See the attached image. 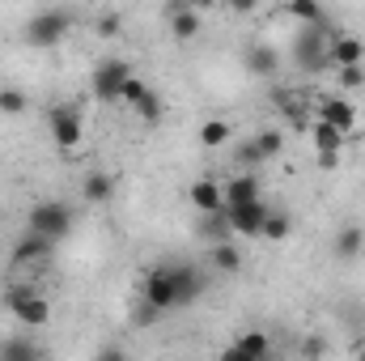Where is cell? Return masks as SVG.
Wrapping results in <instances>:
<instances>
[{
    "instance_id": "obj_1",
    "label": "cell",
    "mask_w": 365,
    "mask_h": 361,
    "mask_svg": "<svg viewBox=\"0 0 365 361\" xmlns=\"http://www.w3.org/2000/svg\"><path fill=\"white\" fill-rule=\"evenodd\" d=\"M204 293V272L191 268V264H158L145 276V289H140V302L158 315H170L191 306L195 298Z\"/></svg>"
},
{
    "instance_id": "obj_2",
    "label": "cell",
    "mask_w": 365,
    "mask_h": 361,
    "mask_svg": "<svg viewBox=\"0 0 365 361\" xmlns=\"http://www.w3.org/2000/svg\"><path fill=\"white\" fill-rule=\"evenodd\" d=\"M4 306H9V315L21 327H47L51 323V306H47V298L34 285H9L4 289Z\"/></svg>"
},
{
    "instance_id": "obj_3",
    "label": "cell",
    "mask_w": 365,
    "mask_h": 361,
    "mask_svg": "<svg viewBox=\"0 0 365 361\" xmlns=\"http://www.w3.org/2000/svg\"><path fill=\"white\" fill-rule=\"evenodd\" d=\"M73 9H38L30 21H26V43L30 47H56L64 43V34L73 30Z\"/></svg>"
},
{
    "instance_id": "obj_4",
    "label": "cell",
    "mask_w": 365,
    "mask_h": 361,
    "mask_svg": "<svg viewBox=\"0 0 365 361\" xmlns=\"http://www.w3.org/2000/svg\"><path fill=\"white\" fill-rule=\"evenodd\" d=\"M68 230H73V208L64 200H43L30 208V234L60 243V238H68Z\"/></svg>"
},
{
    "instance_id": "obj_5",
    "label": "cell",
    "mask_w": 365,
    "mask_h": 361,
    "mask_svg": "<svg viewBox=\"0 0 365 361\" xmlns=\"http://www.w3.org/2000/svg\"><path fill=\"white\" fill-rule=\"evenodd\" d=\"M327 47H331V30H327V26L302 30V34L293 39V60H297V68H302V73H323V68H331V64H327Z\"/></svg>"
},
{
    "instance_id": "obj_6",
    "label": "cell",
    "mask_w": 365,
    "mask_h": 361,
    "mask_svg": "<svg viewBox=\"0 0 365 361\" xmlns=\"http://www.w3.org/2000/svg\"><path fill=\"white\" fill-rule=\"evenodd\" d=\"M47 128H51V141H56V149L73 153V149L81 145V136H86L81 106H73V102H56V106L47 111Z\"/></svg>"
},
{
    "instance_id": "obj_7",
    "label": "cell",
    "mask_w": 365,
    "mask_h": 361,
    "mask_svg": "<svg viewBox=\"0 0 365 361\" xmlns=\"http://www.w3.org/2000/svg\"><path fill=\"white\" fill-rule=\"evenodd\" d=\"M119 102H128L145 123H162V115H166V102H162V93L153 90V86H145L136 73L128 77V86H123V93H119Z\"/></svg>"
},
{
    "instance_id": "obj_8",
    "label": "cell",
    "mask_w": 365,
    "mask_h": 361,
    "mask_svg": "<svg viewBox=\"0 0 365 361\" xmlns=\"http://www.w3.org/2000/svg\"><path fill=\"white\" fill-rule=\"evenodd\" d=\"M128 77H132V64H128V60H102V64L93 68V77H90L93 98H98V102H119Z\"/></svg>"
},
{
    "instance_id": "obj_9",
    "label": "cell",
    "mask_w": 365,
    "mask_h": 361,
    "mask_svg": "<svg viewBox=\"0 0 365 361\" xmlns=\"http://www.w3.org/2000/svg\"><path fill=\"white\" fill-rule=\"evenodd\" d=\"M268 213H272V208H268L264 200L242 204V208H225V225H230V234H238V238H259V234H264Z\"/></svg>"
},
{
    "instance_id": "obj_10",
    "label": "cell",
    "mask_w": 365,
    "mask_h": 361,
    "mask_svg": "<svg viewBox=\"0 0 365 361\" xmlns=\"http://www.w3.org/2000/svg\"><path fill=\"white\" fill-rule=\"evenodd\" d=\"M319 119H323V123H331L336 132L353 136V128H357V102H353V98H344V93L319 98Z\"/></svg>"
},
{
    "instance_id": "obj_11",
    "label": "cell",
    "mask_w": 365,
    "mask_h": 361,
    "mask_svg": "<svg viewBox=\"0 0 365 361\" xmlns=\"http://www.w3.org/2000/svg\"><path fill=\"white\" fill-rule=\"evenodd\" d=\"M327 64L331 68H357L365 64V43L357 34H344V30H331V47H327Z\"/></svg>"
},
{
    "instance_id": "obj_12",
    "label": "cell",
    "mask_w": 365,
    "mask_h": 361,
    "mask_svg": "<svg viewBox=\"0 0 365 361\" xmlns=\"http://www.w3.org/2000/svg\"><path fill=\"white\" fill-rule=\"evenodd\" d=\"M187 200H191L204 217L225 213V195H221V183H217V179H195V183H191V191H187Z\"/></svg>"
},
{
    "instance_id": "obj_13",
    "label": "cell",
    "mask_w": 365,
    "mask_h": 361,
    "mask_svg": "<svg viewBox=\"0 0 365 361\" xmlns=\"http://www.w3.org/2000/svg\"><path fill=\"white\" fill-rule=\"evenodd\" d=\"M221 195H225V208L255 204V200H259V179H255V175H234V179L221 183Z\"/></svg>"
},
{
    "instance_id": "obj_14",
    "label": "cell",
    "mask_w": 365,
    "mask_h": 361,
    "mask_svg": "<svg viewBox=\"0 0 365 361\" xmlns=\"http://www.w3.org/2000/svg\"><path fill=\"white\" fill-rule=\"evenodd\" d=\"M310 141H314V153L319 158H340V149H344V132H336L331 123H323V119H314L310 123Z\"/></svg>"
},
{
    "instance_id": "obj_15",
    "label": "cell",
    "mask_w": 365,
    "mask_h": 361,
    "mask_svg": "<svg viewBox=\"0 0 365 361\" xmlns=\"http://www.w3.org/2000/svg\"><path fill=\"white\" fill-rule=\"evenodd\" d=\"M247 68H251V77H276L280 73V51L268 47V43L247 47Z\"/></svg>"
},
{
    "instance_id": "obj_16",
    "label": "cell",
    "mask_w": 365,
    "mask_h": 361,
    "mask_svg": "<svg viewBox=\"0 0 365 361\" xmlns=\"http://www.w3.org/2000/svg\"><path fill=\"white\" fill-rule=\"evenodd\" d=\"M166 13H170V30H175V39H195V34H200V9H195V4L182 0V4H170Z\"/></svg>"
},
{
    "instance_id": "obj_17",
    "label": "cell",
    "mask_w": 365,
    "mask_h": 361,
    "mask_svg": "<svg viewBox=\"0 0 365 361\" xmlns=\"http://www.w3.org/2000/svg\"><path fill=\"white\" fill-rule=\"evenodd\" d=\"M51 247H56V243H47V238H38V234H26V238H17V247H13V264H17V268H21V264H38V260L51 255Z\"/></svg>"
},
{
    "instance_id": "obj_18",
    "label": "cell",
    "mask_w": 365,
    "mask_h": 361,
    "mask_svg": "<svg viewBox=\"0 0 365 361\" xmlns=\"http://www.w3.org/2000/svg\"><path fill=\"white\" fill-rule=\"evenodd\" d=\"M110 195H115V179H110L106 171H90L86 183H81V200H86V204H106Z\"/></svg>"
},
{
    "instance_id": "obj_19",
    "label": "cell",
    "mask_w": 365,
    "mask_h": 361,
    "mask_svg": "<svg viewBox=\"0 0 365 361\" xmlns=\"http://www.w3.org/2000/svg\"><path fill=\"white\" fill-rule=\"evenodd\" d=\"M331 251H336L340 260H357V255L365 251V230H361V225H344V230L336 234Z\"/></svg>"
},
{
    "instance_id": "obj_20",
    "label": "cell",
    "mask_w": 365,
    "mask_h": 361,
    "mask_svg": "<svg viewBox=\"0 0 365 361\" xmlns=\"http://www.w3.org/2000/svg\"><path fill=\"white\" fill-rule=\"evenodd\" d=\"M234 349H238L247 361H268V353H272V340H268L264 332H242V336L234 340Z\"/></svg>"
},
{
    "instance_id": "obj_21",
    "label": "cell",
    "mask_w": 365,
    "mask_h": 361,
    "mask_svg": "<svg viewBox=\"0 0 365 361\" xmlns=\"http://www.w3.org/2000/svg\"><path fill=\"white\" fill-rule=\"evenodd\" d=\"M0 361H43V353H38V345H34V340L13 336V340H4V345H0Z\"/></svg>"
},
{
    "instance_id": "obj_22",
    "label": "cell",
    "mask_w": 365,
    "mask_h": 361,
    "mask_svg": "<svg viewBox=\"0 0 365 361\" xmlns=\"http://www.w3.org/2000/svg\"><path fill=\"white\" fill-rule=\"evenodd\" d=\"M284 13H289L293 21H302L306 30H310V26H327L323 4H310V0H293V4H284Z\"/></svg>"
},
{
    "instance_id": "obj_23",
    "label": "cell",
    "mask_w": 365,
    "mask_h": 361,
    "mask_svg": "<svg viewBox=\"0 0 365 361\" xmlns=\"http://www.w3.org/2000/svg\"><path fill=\"white\" fill-rule=\"evenodd\" d=\"M251 145H255V153H259V162H272L276 153L284 149V132H280V128H264L259 136H251Z\"/></svg>"
},
{
    "instance_id": "obj_24",
    "label": "cell",
    "mask_w": 365,
    "mask_h": 361,
    "mask_svg": "<svg viewBox=\"0 0 365 361\" xmlns=\"http://www.w3.org/2000/svg\"><path fill=\"white\" fill-rule=\"evenodd\" d=\"M212 268L225 272V276H230V272H238V268H242V251H238L234 243H217V247H212Z\"/></svg>"
},
{
    "instance_id": "obj_25",
    "label": "cell",
    "mask_w": 365,
    "mask_h": 361,
    "mask_svg": "<svg viewBox=\"0 0 365 361\" xmlns=\"http://www.w3.org/2000/svg\"><path fill=\"white\" fill-rule=\"evenodd\" d=\"M230 132H234V128H230L225 119H208V123L200 128V145H204V149H221V145L230 141Z\"/></svg>"
},
{
    "instance_id": "obj_26",
    "label": "cell",
    "mask_w": 365,
    "mask_h": 361,
    "mask_svg": "<svg viewBox=\"0 0 365 361\" xmlns=\"http://www.w3.org/2000/svg\"><path fill=\"white\" fill-rule=\"evenodd\" d=\"M289 230H293L289 213H268V221H264V234H259V238H268V243H284V238H289Z\"/></svg>"
},
{
    "instance_id": "obj_27",
    "label": "cell",
    "mask_w": 365,
    "mask_h": 361,
    "mask_svg": "<svg viewBox=\"0 0 365 361\" xmlns=\"http://www.w3.org/2000/svg\"><path fill=\"white\" fill-rule=\"evenodd\" d=\"M21 111H26V93L4 86V90H0V115H21Z\"/></svg>"
},
{
    "instance_id": "obj_28",
    "label": "cell",
    "mask_w": 365,
    "mask_h": 361,
    "mask_svg": "<svg viewBox=\"0 0 365 361\" xmlns=\"http://www.w3.org/2000/svg\"><path fill=\"white\" fill-rule=\"evenodd\" d=\"M365 86V64H357V68H340V90L344 93H357Z\"/></svg>"
},
{
    "instance_id": "obj_29",
    "label": "cell",
    "mask_w": 365,
    "mask_h": 361,
    "mask_svg": "<svg viewBox=\"0 0 365 361\" xmlns=\"http://www.w3.org/2000/svg\"><path fill=\"white\" fill-rule=\"evenodd\" d=\"M119 26H123V17H119V13H102V17H98L102 39H115V34H119Z\"/></svg>"
},
{
    "instance_id": "obj_30",
    "label": "cell",
    "mask_w": 365,
    "mask_h": 361,
    "mask_svg": "<svg viewBox=\"0 0 365 361\" xmlns=\"http://www.w3.org/2000/svg\"><path fill=\"white\" fill-rule=\"evenodd\" d=\"M323 353H327V345H323L319 336H310V340L302 345V357H306V361H319V357H323Z\"/></svg>"
},
{
    "instance_id": "obj_31",
    "label": "cell",
    "mask_w": 365,
    "mask_h": 361,
    "mask_svg": "<svg viewBox=\"0 0 365 361\" xmlns=\"http://www.w3.org/2000/svg\"><path fill=\"white\" fill-rule=\"evenodd\" d=\"M93 361H128V349H119V345H102Z\"/></svg>"
},
{
    "instance_id": "obj_32",
    "label": "cell",
    "mask_w": 365,
    "mask_h": 361,
    "mask_svg": "<svg viewBox=\"0 0 365 361\" xmlns=\"http://www.w3.org/2000/svg\"><path fill=\"white\" fill-rule=\"evenodd\" d=\"M217 361H247V357H242V353H238V349L230 345V349H225V353H221V357H217Z\"/></svg>"
},
{
    "instance_id": "obj_33",
    "label": "cell",
    "mask_w": 365,
    "mask_h": 361,
    "mask_svg": "<svg viewBox=\"0 0 365 361\" xmlns=\"http://www.w3.org/2000/svg\"><path fill=\"white\" fill-rule=\"evenodd\" d=\"M361 361H365V353H361Z\"/></svg>"
}]
</instances>
